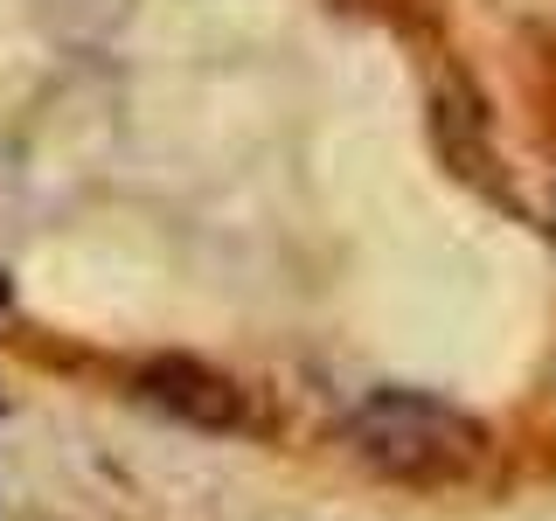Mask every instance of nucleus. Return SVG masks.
Masks as SVG:
<instances>
[{
	"mask_svg": "<svg viewBox=\"0 0 556 521\" xmlns=\"http://www.w3.org/2000/svg\"><path fill=\"white\" fill-rule=\"evenodd\" d=\"M348 445L369 473L404 486H459L486 466V431L466 410L417 390H376L348 417Z\"/></svg>",
	"mask_w": 556,
	"mask_h": 521,
	"instance_id": "1",
	"label": "nucleus"
},
{
	"mask_svg": "<svg viewBox=\"0 0 556 521\" xmlns=\"http://www.w3.org/2000/svg\"><path fill=\"white\" fill-rule=\"evenodd\" d=\"M0 306H8V278H0Z\"/></svg>",
	"mask_w": 556,
	"mask_h": 521,
	"instance_id": "2",
	"label": "nucleus"
}]
</instances>
